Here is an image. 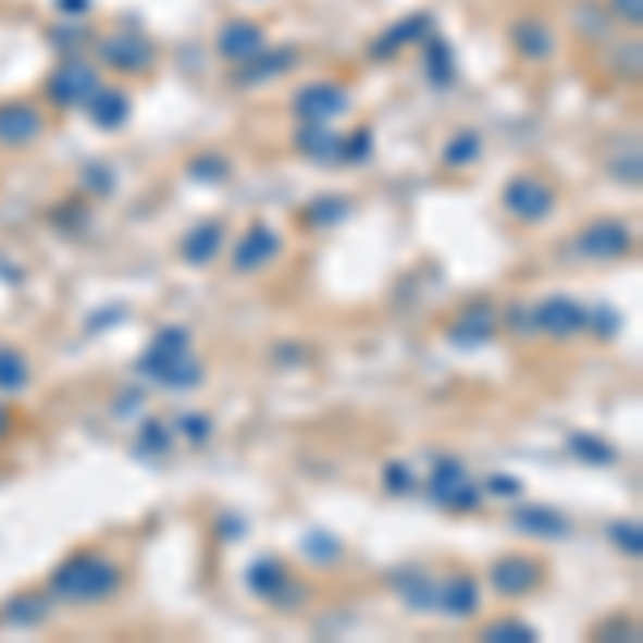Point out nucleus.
I'll use <instances>...</instances> for the list:
<instances>
[{"instance_id":"obj_1","label":"nucleus","mask_w":643,"mask_h":643,"mask_svg":"<svg viewBox=\"0 0 643 643\" xmlns=\"http://www.w3.org/2000/svg\"><path fill=\"white\" fill-rule=\"evenodd\" d=\"M138 373L154 386H168V391H198L202 378H207V369L189 353V331L185 326H163L150 339L143 360H138Z\"/></svg>"},{"instance_id":"obj_2","label":"nucleus","mask_w":643,"mask_h":643,"mask_svg":"<svg viewBox=\"0 0 643 643\" xmlns=\"http://www.w3.org/2000/svg\"><path fill=\"white\" fill-rule=\"evenodd\" d=\"M121 588V567L103 554H77L52 571V592L70 605H95L108 601Z\"/></svg>"},{"instance_id":"obj_3","label":"nucleus","mask_w":643,"mask_h":643,"mask_svg":"<svg viewBox=\"0 0 643 643\" xmlns=\"http://www.w3.org/2000/svg\"><path fill=\"white\" fill-rule=\"evenodd\" d=\"M635 249V236H631V227L622 223V219H596V223H588L583 232H579V240H574V254L583 258V262H618V258H627Z\"/></svg>"},{"instance_id":"obj_4","label":"nucleus","mask_w":643,"mask_h":643,"mask_svg":"<svg viewBox=\"0 0 643 643\" xmlns=\"http://www.w3.org/2000/svg\"><path fill=\"white\" fill-rule=\"evenodd\" d=\"M528 322L541 331V335H549V339H574L579 331H588V309L574 300V296H545L532 313H528Z\"/></svg>"},{"instance_id":"obj_5","label":"nucleus","mask_w":643,"mask_h":643,"mask_svg":"<svg viewBox=\"0 0 643 643\" xmlns=\"http://www.w3.org/2000/svg\"><path fill=\"white\" fill-rule=\"evenodd\" d=\"M429 498L446 510H477L481 506V490L468 481V468L459 459H442L429 472Z\"/></svg>"},{"instance_id":"obj_6","label":"nucleus","mask_w":643,"mask_h":643,"mask_svg":"<svg viewBox=\"0 0 643 643\" xmlns=\"http://www.w3.org/2000/svg\"><path fill=\"white\" fill-rule=\"evenodd\" d=\"M502 207L523 219V223H541L545 214L554 211V189L536 176H515L506 189H502Z\"/></svg>"},{"instance_id":"obj_7","label":"nucleus","mask_w":643,"mask_h":643,"mask_svg":"<svg viewBox=\"0 0 643 643\" xmlns=\"http://www.w3.org/2000/svg\"><path fill=\"white\" fill-rule=\"evenodd\" d=\"M541 579H545V567H541L536 558H523V554H506V558H498V562L490 567V588H494L498 596H510V601L536 592Z\"/></svg>"},{"instance_id":"obj_8","label":"nucleus","mask_w":643,"mask_h":643,"mask_svg":"<svg viewBox=\"0 0 643 643\" xmlns=\"http://www.w3.org/2000/svg\"><path fill=\"white\" fill-rule=\"evenodd\" d=\"M280 254H284V236H280L271 223H254V227L240 236V245H236V254H232V267H236L240 275H249V271L271 267Z\"/></svg>"},{"instance_id":"obj_9","label":"nucleus","mask_w":643,"mask_h":643,"mask_svg":"<svg viewBox=\"0 0 643 643\" xmlns=\"http://www.w3.org/2000/svg\"><path fill=\"white\" fill-rule=\"evenodd\" d=\"M99 90V82H95V73L86 70V65H61V70L52 73V82H48V95H52V103H61V108H86V99Z\"/></svg>"},{"instance_id":"obj_10","label":"nucleus","mask_w":643,"mask_h":643,"mask_svg":"<svg viewBox=\"0 0 643 643\" xmlns=\"http://www.w3.org/2000/svg\"><path fill=\"white\" fill-rule=\"evenodd\" d=\"M437 614H446V618H472L477 609H481V588H477V579L472 574H450V579H442L437 583V605H433Z\"/></svg>"},{"instance_id":"obj_11","label":"nucleus","mask_w":643,"mask_h":643,"mask_svg":"<svg viewBox=\"0 0 643 643\" xmlns=\"http://www.w3.org/2000/svg\"><path fill=\"white\" fill-rule=\"evenodd\" d=\"M510 523H515L523 536H541V541H567V536H571L567 515H558V510H549V506H515Z\"/></svg>"},{"instance_id":"obj_12","label":"nucleus","mask_w":643,"mask_h":643,"mask_svg":"<svg viewBox=\"0 0 643 643\" xmlns=\"http://www.w3.org/2000/svg\"><path fill=\"white\" fill-rule=\"evenodd\" d=\"M103 61L121 73H143L150 70V44H146L138 30L112 35V39H103Z\"/></svg>"},{"instance_id":"obj_13","label":"nucleus","mask_w":643,"mask_h":643,"mask_svg":"<svg viewBox=\"0 0 643 643\" xmlns=\"http://www.w3.org/2000/svg\"><path fill=\"white\" fill-rule=\"evenodd\" d=\"M44 134V116L30 103H9L0 108V143L4 146H26Z\"/></svg>"},{"instance_id":"obj_14","label":"nucleus","mask_w":643,"mask_h":643,"mask_svg":"<svg viewBox=\"0 0 643 643\" xmlns=\"http://www.w3.org/2000/svg\"><path fill=\"white\" fill-rule=\"evenodd\" d=\"M219 249H223V223L219 219H207V223L189 227L185 240H181V258L189 267H211L214 258H219Z\"/></svg>"},{"instance_id":"obj_15","label":"nucleus","mask_w":643,"mask_h":643,"mask_svg":"<svg viewBox=\"0 0 643 643\" xmlns=\"http://www.w3.org/2000/svg\"><path fill=\"white\" fill-rule=\"evenodd\" d=\"M494 339V313L485 309V305H472L468 313H459L455 322H450V344L455 348H485Z\"/></svg>"},{"instance_id":"obj_16","label":"nucleus","mask_w":643,"mask_h":643,"mask_svg":"<svg viewBox=\"0 0 643 643\" xmlns=\"http://www.w3.org/2000/svg\"><path fill=\"white\" fill-rule=\"evenodd\" d=\"M395 592L404 596V605L412 614H429L437 605V579H429V571H417V567H404V571L391 574Z\"/></svg>"},{"instance_id":"obj_17","label":"nucleus","mask_w":643,"mask_h":643,"mask_svg":"<svg viewBox=\"0 0 643 643\" xmlns=\"http://www.w3.org/2000/svg\"><path fill=\"white\" fill-rule=\"evenodd\" d=\"M296 112H300L305 121H331V116L348 112V95H344L339 86H305V90L296 95Z\"/></svg>"},{"instance_id":"obj_18","label":"nucleus","mask_w":643,"mask_h":643,"mask_svg":"<svg viewBox=\"0 0 643 643\" xmlns=\"http://www.w3.org/2000/svg\"><path fill=\"white\" fill-rule=\"evenodd\" d=\"M262 44H267V35H262V26H254V22H227V26L219 30V52H223L227 61H249V57L262 52Z\"/></svg>"},{"instance_id":"obj_19","label":"nucleus","mask_w":643,"mask_h":643,"mask_svg":"<svg viewBox=\"0 0 643 643\" xmlns=\"http://www.w3.org/2000/svg\"><path fill=\"white\" fill-rule=\"evenodd\" d=\"M86 112L99 129H121L129 121V95L125 90H112V86H99L90 99H86Z\"/></svg>"},{"instance_id":"obj_20","label":"nucleus","mask_w":643,"mask_h":643,"mask_svg":"<svg viewBox=\"0 0 643 643\" xmlns=\"http://www.w3.org/2000/svg\"><path fill=\"white\" fill-rule=\"evenodd\" d=\"M300 150L313 159V163H339V150H344V138L326 129V121H305L300 134H296Z\"/></svg>"},{"instance_id":"obj_21","label":"nucleus","mask_w":643,"mask_h":643,"mask_svg":"<svg viewBox=\"0 0 643 643\" xmlns=\"http://www.w3.org/2000/svg\"><path fill=\"white\" fill-rule=\"evenodd\" d=\"M4 618H9V627L30 631V627H39V622L48 618V596H44V592H22V596L9 601Z\"/></svg>"},{"instance_id":"obj_22","label":"nucleus","mask_w":643,"mask_h":643,"mask_svg":"<svg viewBox=\"0 0 643 643\" xmlns=\"http://www.w3.org/2000/svg\"><path fill=\"white\" fill-rule=\"evenodd\" d=\"M284 583H287V571L280 558H258V562L245 571V588H249L254 596H267V601H271Z\"/></svg>"},{"instance_id":"obj_23","label":"nucleus","mask_w":643,"mask_h":643,"mask_svg":"<svg viewBox=\"0 0 643 643\" xmlns=\"http://www.w3.org/2000/svg\"><path fill=\"white\" fill-rule=\"evenodd\" d=\"M30 386V364L17 348L0 344V395H22Z\"/></svg>"},{"instance_id":"obj_24","label":"nucleus","mask_w":643,"mask_h":643,"mask_svg":"<svg viewBox=\"0 0 643 643\" xmlns=\"http://www.w3.org/2000/svg\"><path fill=\"white\" fill-rule=\"evenodd\" d=\"M515 44H519V52L528 61H549V52H554V35H549L545 22H523L515 30Z\"/></svg>"},{"instance_id":"obj_25","label":"nucleus","mask_w":643,"mask_h":643,"mask_svg":"<svg viewBox=\"0 0 643 643\" xmlns=\"http://www.w3.org/2000/svg\"><path fill=\"white\" fill-rule=\"evenodd\" d=\"M571 455H579V459L592 463V468H609V463L618 459V450H614L609 442L592 437V433H571Z\"/></svg>"},{"instance_id":"obj_26","label":"nucleus","mask_w":643,"mask_h":643,"mask_svg":"<svg viewBox=\"0 0 643 643\" xmlns=\"http://www.w3.org/2000/svg\"><path fill=\"white\" fill-rule=\"evenodd\" d=\"M348 214H353V202H348V198H318V202L305 211V219H309L313 227H339Z\"/></svg>"},{"instance_id":"obj_27","label":"nucleus","mask_w":643,"mask_h":643,"mask_svg":"<svg viewBox=\"0 0 643 643\" xmlns=\"http://www.w3.org/2000/svg\"><path fill=\"white\" fill-rule=\"evenodd\" d=\"M442 159L450 163V168H468V163H477L481 159V134H472V129H463V134H455L446 150H442Z\"/></svg>"},{"instance_id":"obj_28","label":"nucleus","mask_w":643,"mask_h":643,"mask_svg":"<svg viewBox=\"0 0 643 643\" xmlns=\"http://www.w3.org/2000/svg\"><path fill=\"white\" fill-rule=\"evenodd\" d=\"M485 640L490 643H532L536 640V631H532L523 618H498V622L485 627Z\"/></svg>"},{"instance_id":"obj_29","label":"nucleus","mask_w":643,"mask_h":643,"mask_svg":"<svg viewBox=\"0 0 643 643\" xmlns=\"http://www.w3.org/2000/svg\"><path fill=\"white\" fill-rule=\"evenodd\" d=\"M300 549H305V558H309V562H318V567H331V562L344 554V545H339L331 532H309Z\"/></svg>"},{"instance_id":"obj_30","label":"nucleus","mask_w":643,"mask_h":643,"mask_svg":"<svg viewBox=\"0 0 643 643\" xmlns=\"http://www.w3.org/2000/svg\"><path fill=\"white\" fill-rule=\"evenodd\" d=\"M168 450H172V433H168V425L146 421V425L138 429V455H146V459H159V455H168Z\"/></svg>"},{"instance_id":"obj_31","label":"nucleus","mask_w":643,"mask_h":643,"mask_svg":"<svg viewBox=\"0 0 643 643\" xmlns=\"http://www.w3.org/2000/svg\"><path fill=\"white\" fill-rule=\"evenodd\" d=\"M176 433H185L194 446H202V442H211L214 425L207 412H181V417H176Z\"/></svg>"},{"instance_id":"obj_32","label":"nucleus","mask_w":643,"mask_h":643,"mask_svg":"<svg viewBox=\"0 0 643 643\" xmlns=\"http://www.w3.org/2000/svg\"><path fill=\"white\" fill-rule=\"evenodd\" d=\"M258 57H262V52H258ZM258 57H249L254 70L245 73V77H271V73H280V70H292V52H267V61H258Z\"/></svg>"},{"instance_id":"obj_33","label":"nucleus","mask_w":643,"mask_h":643,"mask_svg":"<svg viewBox=\"0 0 643 643\" xmlns=\"http://www.w3.org/2000/svg\"><path fill=\"white\" fill-rule=\"evenodd\" d=\"M588 326L601 335V339H614L622 331V318L614 309H588Z\"/></svg>"},{"instance_id":"obj_34","label":"nucleus","mask_w":643,"mask_h":643,"mask_svg":"<svg viewBox=\"0 0 643 643\" xmlns=\"http://www.w3.org/2000/svg\"><path fill=\"white\" fill-rule=\"evenodd\" d=\"M609 532H614V545H618V549H627V554H631V558H640V554H643L640 523H614V528H609Z\"/></svg>"},{"instance_id":"obj_35","label":"nucleus","mask_w":643,"mask_h":643,"mask_svg":"<svg viewBox=\"0 0 643 643\" xmlns=\"http://www.w3.org/2000/svg\"><path fill=\"white\" fill-rule=\"evenodd\" d=\"M412 481H417V477H412V468H408V463H391V468L382 472V485H386L391 494H408V490H412Z\"/></svg>"},{"instance_id":"obj_36","label":"nucleus","mask_w":643,"mask_h":643,"mask_svg":"<svg viewBox=\"0 0 643 643\" xmlns=\"http://www.w3.org/2000/svg\"><path fill=\"white\" fill-rule=\"evenodd\" d=\"M189 176H198V181H223L227 176V163L219 154H202L198 163H189Z\"/></svg>"},{"instance_id":"obj_37","label":"nucleus","mask_w":643,"mask_h":643,"mask_svg":"<svg viewBox=\"0 0 643 643\" xmlns=\"http://www.w3.org/2000/svg\"><path fill=\"white\" fill-rule=\"evenodd\" d=\"M116 322H125V305H116V309L108 305V309H99V313H90V322H86V331H90V335H99L103 326H116Z\"/></svg>"},{"instance_id":"obj_38","label":"nucleus","mask_w":643,"mask_h":643,"mask_svg":"<svg viewBox=\"0 0 643 643\" xmlns=\"http://www.w3.org/2000/svg\"><path fill=\"white\" fill-rule=\"evenodd\" d=\"M86 185H95V194H112L116 189V176L103 172V168H86Z\"/></svg>"},{"instance_id":"obj_39","label":"nucleus","mask_w":643,"mask_h":643,"mask_svg":"<svg viewBox=\"0 0 643 643\" xmlns=\"http://www.w3.org/2000/svg\"><path fill=\"white\" fill-rule=\"evenodd\" d=\"M490 494H506V498H519V494H523V485H519V481H510V477H494V481H490Z\"/></svg>"},{"instance_id":"obj_40","label":"nucleus","mask_w":643,"mask_h":643,"mask_svg":"<svg viewBox=\"0 0 643 643\" xmlns=\"http://www.w3.org/2000/svg\"><path fill=\"white\" fill-rule=\"evenodd\" d=\"M219 532H223V541H240L245 523H240V519H223V523H219Z\"/></svg>"},{"instance_id":"obj_41","label":"nucleus","mask_w":643,"mask_h":643,"mask_svg":"<svg viewBox=\"0 0 643 643\" xmlns=\"http://www.w3.org/2000/svg\"><path fill=\"white\" fill-rule=\"evenodd\" d=\"M618 9L627 13V22H640V0H618Z\"/></svg>"},{"instance_id":"obj_42","label":"nucleus","mask_w":643,"mask_h":643,"mask_svg":"<svg viewBox=\"0 0 643 643\" xmlns=\"http://www.w3.org/2000/svg\"><path fill=\"white\" fill-rule=\"evenodd\" d=\"M13 429V417H9V408H0V437Z\"/></svg>"}]
</instances>
